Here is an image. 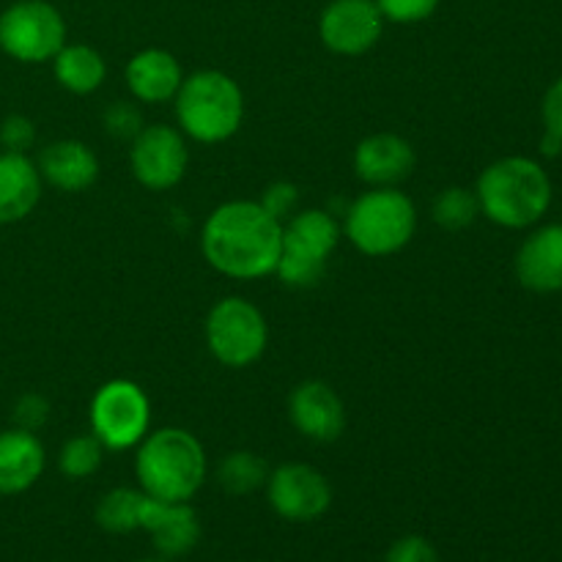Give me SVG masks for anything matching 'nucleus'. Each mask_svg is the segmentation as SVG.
<instances>
[{
    "instance_id": "f257e3e1",
    "label": "nucleus",
    "mask_w": 562,
    "mask_h": 562,
    "mask_svg": "<svg viewBox=\"0 0 562 562\" xmlns=\"http://www.w3.org/2000/svg\"><path fill=\"white\" fill-rule=\"evenodd\" d=\"M283 245V223L258 201H228L201 228V252L214 272L231 280L274 274Z\"/></svg>"
},
{
    "instance_id": "f03ea898",
    "label": "nucleus",
    "mask_w": 562,
    "mask_h": 562,
    "mask_svg": "<svg viewBox=\"0 0 562 562\" xmlns=\"http://www.w3.org/2000/svg\"><path fill=\"white\" fill-rule=\"evenodd\" d=\"M477 206L488 223L525 231L541 223L552 206L554 187L543 165L532 157H503L483 168L475 184Z\"/></svg>"
},
{
    "instance_id": "7ed1b4c3",
    "label": "nucleus",
    "mask_w": 562,
    "mask_h": 562,
    "mask_svg": "<svg viewBox=\"0 0 562 562\" xmlns=\"http://www.w3.org/2000/svg\"><path fill=\"white\" fill-rule=\"evenodd\" d=\"M137 486L165 503H190L209 475V459L201 439L187 428L148 431L135 456Z\"/></svg>"
},
{
    "instance_id": "20e7f679",
    "label": "nucleus",
    "mask_w": 562,
    "mask_h": 562,
    "mask_svg": "<svg viewBox=\"0 0 562 562\" xmlns=\"http://www.w3.org/2000/svg\"><path fill=\"white\" fill-rule=\"evenodd\" d=\"M173 102L181 135L203 146L231 140L245 121V93L234 77L220 69L187 75Z\"/></svg>"
},
{
    "instance_id": "39448f33",
    "label": "nucleus",
    "mask_w": 562,
    "mask_h": 562,
    "mask_svg": "<svg viewBox=\"0 0 562 562\" xmlns=\"http://www.w3.org/2000/svg\"><path fill=\"white\" fill-rule=\"evenodd\" d=\"M417 231V209L398 187H371L344 217V234L368 258H387L404 250Z\"/></svg>"
},
{
    "instance_id": "423d86ee",
    "label": "nucleus",
    "mask_w": 562,
    "mask_h": 562,
    "mask_svg": "<svg viewBox=\"0 0 562 562\" xmlns=\"http://www.w3.org/2000/svg\"><path fill=\"white\" fill-rule=\"evenodd\" d=\"M344 228L327 209H302L283 223V245L274 274L289 289H313L327 274Z\"/></svg>"
},
{
    "instance_id": "0eeeda50",
    "label": "nucleus",
    "mask_w": 562,
    "mask_h": 562,
    "mask_svg": "<svg viewBox=\"0 0 562 562\" xmlns=\"http://www.w3.org/2000/svg\"><path fill=\"white\" fill-rule=\"evenodd\" d=\"M206 349L220 366L250 368L269 346V327L263 313L245 296H223L214 302L203 324Z\"/></svg>"
},
{
    "instance_id": "6e6552de",
    "label": "nucleus",
    "mask_w": 562,
    "mask_h": 562,
    "mask_svg": "<svg viewBox=\"0 0 562 562\" xmlns=\"http://www.w3.org/2000/svg\"><path fill=\"white\" fill-rule=\"evenodd\" d=\"M64 44L66 20L49 0H14L0 11V49L16 64H49Z\"/></svg>"
},
{
    "instance_id": "1a4fd4ad",
    "label": "nucleus",
    "mask_w": 562,
    "mask_h": 562,
    "mask_svg": "<svg viewBox=\"0 0 562 562\" xmlns=\"http://www.w3.org/2000/svg\"><path fill=\"white\" fill-rule=\"evenodd\" d=\"M151 428V401L140 384L110 379L91 398V434L108 450H130Z\"/></svg>"
},
{
    "instance_id": "9d476101",
    "label": "nucleus",
    "mask_w": 562,
    "mask_h": 562,
    "mask_svg": "<svg viewBox=\"0 0 562 562\" xmlns=\"http://www.w3.org/2000/svg\"><path fill=\"white\" fill-rule=\"evenodd\" d=\"M130 168L137 184L151 192L173 190L190 168V148L181 130L168 124H146L130 143Z\"/></svg>"
},
{
    "instance_id": "9b49d317",
    "label": "nucleus",
    "mask_w": 562,
    "mask_h": 562,
    "mask_svg": "<svg viewBox=\"0 0 562 562\" xmlns=\"http://www.w3.org/2000/svg\"><path fill=\"white\" fill-rule=\"evenodd\" d=\"M263 488H267L269 508L280 519L294 521V525L322 519L333 505V486L324 472L311 464H302V461H289V464L269 470Z\"/></svg>"
},
{
    "instance_id": "f8f14e48",
    "label": "nucleus",
    "mask_w": 562,
    "mask_h": 562,
    "mask_svg": "<svg viewBox=\"0 0 562 562\" xmlns=\"http://www.w3.org/2000/svg\"><path fill=\"white\" fill-rule=\"evenodd\" d=\"M384 25L376 0H329L318 14V38L329 53L357 58L376 47Z\"/></svg>"
},
{
    "instance_id": "ddd939ff",
    "label": "nucleus",
    "mask_w": 562,
    "mask_h": 562,
    "mask_svg": "<svg viewBox=\"0 0 562 562\" xmlns=\"http://www.w3.org/2000/svg\"><path fill=\"white\" fill-rule=\"evenodd\" d=\"M289 420L311 442L329 445L346 431V406L327 382L307 379L291 390Z\"/></svg>"
},
{
    "instance_id": "4468645a",
    "label": "nucleus",
    "mask_w": 562,
    "mask_h": 562,
    "mask_svg": "<svg viewBox=\"0 0 562 562\" xmlns=\"http://www.w3.org/2000/svg\"><path fill=\"white\" fill-rule=\"evenodd\" d=\"M140 530L151 536L154 549L162 558H184L201 541V519L190 503H165V499H143Z\"/></svg>"
},
{
    "instance_id": "2eb2a0df",
    "label": "nucleus",
    "mask_w": 562,
    "mask_h": 562,
    "mask_svg": "<svg viewBox=\"0 0 562 562\" xmlns=\"http://www.w3.org/2000/svg\"><path fill=\"white\" fill-rule=\"evenodd\" d=\"M417 165L415 146L395 132H376L357 143L355 173L368 187H395L409 179Z\"/></svg>"
},
{
    "instance_id": "dca6fc26",
    "label": "nucleus",
    "mask_w": 562,
    "mask_h": 562,
    "mask_svg": "<svg viewBox=\"0 0 562 562\" xmlns=\"http://www.w3.org/2000/svg\"><path fill=\"white\" fill-rule=\"evenodd\" d=\"M516 278L532 294L562 291V223L532 231L516 252Z\"/></svg>"
},
{
    "instance_id": "f3484780",
    "label": "nucleus",
    "mask_w": 562,
    "mask_h": 562,
    "mask_svg": "<svg viewBox=\"0 0 562 562\" xmlns=\"http://www.w3.org/2000/svg\"><path fill=\"white\" fill-rule=\"evenodd\" d=\"M126 88L132 99L140 104H165L173 102L179 93L184 71L179 58L162 47H146L130 58L124 69Z\"/></svg>"
},
{
    "instance_id": "a211bd4d",
    "label": "nucleus",
    "mask_w": 562,
    "mask_h": 562,
    "mask_svg": "<svg viewBox=\"0 0 562 562\" xmlns=\"http://www.w3.org/2000/svg\"><path fill=\"white\" fill-rule=\"evenodd\" d=\"M44 184L60 192H86L99 179V157L82 140H55L42 148L36 162Z\"/></svg>"
},
{
    "instance_id": "6ab92c4d",
    "label": "nucleus",
    "mask_w": 562,
    "mask_h": 562,
    "mask_svg": "<svg viewBox=\"0 0 562 562\" xmlns=\"http://www.w3.org/2000/svg\"><path fill=\"white\" fill-rule=\"evenodd\" d=\"M47 467L42 439L33 431L5 428L0 431V497H16L38 483Z\"/></svg>"
},
{
    "instance_id": "aec40b11",
    "label": "nucleus",
    "mask_w": 562,
    "mask_h": 562,
    "mask_svg": "<svg viewBox=\"0 0 562 562\" xmlns=\"http://www.w3.org/2000/svg\"><path fill=\"white\" fill-rule=\"evenodd\" d=\"M44 181L27 154L0 151V225L22 223L42 201Z\"/></svg>"
},
{
    "instance_id": "412c9836",
    "label": "nucleus",
    "mask_w": 562,
    "mask_h": 562,
    "mask_svg": "<svg viewBox=\"0 0 562 562\" xmlns=\"http://www.w3.org/2000/svg\"><path fill=\"white\" fill-rule=\"evenodd\" d=\"M53 75L64 91L77 93V97H88V93L99 91L108 77V64L104 55L91 44H69L60 47V53L53 60Z\"/></svg>"
},
{
    "instance_id": "4be33fe9",
    "label": "nucleus",
    "mask_w": 562,
    "mask_h": 562,
    "mask_svg": "<svg viewBox=\"0 0 562 562\" xmlns=\"http://www.w3.org/2000/svg\"><path fill=\"white\" fill-rule=\"evenodd\" d=\"M146 492L143 488H110L108 494H102V499L97 503L93 510V519L102 527L104 532H113V536H126V532L140 530V510Z\"/></svg>"
},
{
    "instance_id": "5701e85b",
    "label": "nucleus",
    "mask_w": 562,
    "mask_h": 562,
    "mask_svg": "<svg viewBox=\"0 0 562 562\" xmlns=\"http://www.w3.org/2000/svg\"><path fill=\"white\" fill-rule=\"evenodd\" d=\"M269 464L252 450H234L217 464V483L231 497H247L267 486Z\"/></svg>"
},
{
    "instance_id": "b1692460",
    "label": "nucleus",
    "mask_w": 562,
    "mask_h": 562,
    "mask_svg": "<svg viewBox=\"0 0 562 562\" xmlns=\"http://www.w3.org/2000/svg\"><path fill=\"white\" fill-rule=\"evenodd\" d=\"M431 217L437 220L439 228L450 231V234L467 231L477 217H481L475 190H467V187H445V190L434 198Z\"/></svg>"
},
{
    "instance_id": "393cba45",
    "label": "nucleus",
    "mask_w": 562,
    "mask_h": 562,
    "mask_svg": "<svg viewBox=\"0 0 562 562\" xmlns=\"http://www.w3.org/2000/svg\"><path fill=\"white\" fill-rule=\"evenodd\" d=\"M104 453H108V448L93 434H80V437H71L60 448L58 470L69 481H86V477L97 475L104 461Z\"/></svg>"
},
{
    "instance_id": "a878e982",
    "label": "nucleus",
    "mask_w": 562,
    "mask_h": 562,
    "mask_svg": "<svg viewBox=\"0 0 562 562\" xmlns=\"http://www.w3.org/2000/svg\"><path fill=\"white\" fill-rule=\"evenodd\" d=\"M543 115V140L541 151L554 157V154L562 151V77L549 86L547 97H543L541 104Z\"/></svg>"
},
{
    "instance_id": "bb28decb",
    "label": "nucleus",
    "mask_w": 562,
    "mask_h": 562,
    "mask_svg": "<svg viewBox=\"0 0 562 562\" xmlns=\"http://www.w3.org/2000/svg\"><path fill=\"white\" fill-rule=\"evenodd\" d=\"M102 124L115 140H135L137 135L143 132L146 121H143V110L137 108L135 102H113L108 110L102 113Z\"/></svg>"
},
{
    "instance_id": "cd10ccee",
    "label": "nucleus",
    "mask_w": 562,
    "mask_h": 562,
    "mask_svg": "<svg viewBox=\"0 0 562 562\" xmlns=\"http://www.w3.org/2000/svg\"><path fill=\"white\" fill-rule=\"evenodd\" d=\"M442 0H376L379 11L384 20L395 22V25H417L434 16Z\"/></svg>"
},
{
    "instance_id": "c85d7f7f",
    "label": "nucleus",
    "mask_w": 562,
    "mask_h": 562,
    "mask_svg": "<svg viewBox=\"0 0 562 562\" xmlns=\"http://www.w3.org/2000/svg\"><path fill=\"white\" fill-rule=\"evenodd\" d=\"M0 146H3V151L27 154L36 146V124L22 113L5 115L3 124H0Z\"/></svg>"
},
{
    "instance_id": "c756f323",
    "label": "nucleus",
    "mask_w": 562,
    "mask_h": 562,
    "mask_svg": "<svg viewBox=\"0 0 562 562\" xmlns=\"http://www.w3.org/2000/svg\"><path fill=\"white\" fill-rule=\"evenodd\" d=\"M258 203H261V206L278 220V223H285V220L296 212V203H300V187L291 184V181H272V184L263 190L261 201Z\"/></svg>"
},
{
    "instance_id": "7c9ffc66",
    "label": "nucleus",
    "mask_w": 562,
    "mask_h": 562,
    "mask_svg": "<svg viewBox=\"0 0 562 562\" xmlns=\"http://www.w3.org/2000/svg\"><path fill=\"white\" fill-rule=\"evenodd\" d=\"M49 420V401L38 393H25L14 404V426L36 434Z\"/></svg>"
},
{
    "instance_id": "2f4dec72",
    "label": "nucleus",
    "mask_w": 562,
    "mask_h": 562,
    "mask_svg": "<svg viewBox=\"0 0 562 562\" xmlns=\"http://www.w3.org/2000/svg\"><path fill=\"white\" fill-rule=\"evenodd\" d=\"M384 562H439L437 549L420 536H404L387 549Z\"/></svg>"
},
{
    "instance_id": "473e14b6",
    "label": "nucleus",
    "mask_w": 562,
    "mask_h": 562,
    "mask_svg": "<svg viewBox=\"0 0 562 562\" xmlns=\"http://www.w3.org/2000/svg\"><path fill=\"white\" fill-rule=\"evenodd\" d=\"M140 562H176V560H170V558H162V554H159V558H151V560H140Z\"/></svg>"
}]
</instances>
